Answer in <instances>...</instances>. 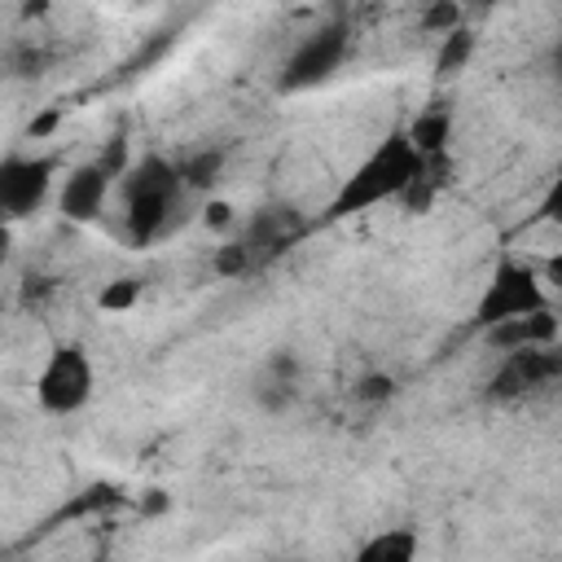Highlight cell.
I'll return each mask as SVG.
<instances>
[{"label":"cell","instance_id":"6da1fadb","mask_svg":"<svg viewBox=\"0 0 562 562\" xmlns=\"http://www.w3.org/2000/svg\"><path fill=\"white\" fill-rule=\"evenodd\" d=\"M426 162L430 158H422V149L408 140V132H391L338 184V193L329 202V220H347V215H360L386 198H404V189L426 171Z\"/></svg>","mask_w":562,"mask_h":562},{"label":"cell","instance_id":"7a4b0ae2","mask_svg":"<svg viewBox=\"0 0 562 562\" xmlns=\"http://www.w3.org/2000/svg\"><path fill=\"white\" fill-rule=\"evenodd\" d=\"M184 180H180V167L149 154L140 158L132 171H127V184H123V215H127V237L136 246H149L167 220H171V206L180 198Z\"/></svg>","mask_w":562,"mask_h":562},{"label":"cell","instance_id":"3957f363","mask_svg":"<svg viewBox=\"0 0 562 562\" xmlns=\"http://www.w3.org/2000/svg\"><path fill=\"white\" fill-rule=\"evenodd\" d=\"M35 400L53 417H70L92 400V360L79 342H57L35 373Z\"/></svg>","mask_w":562,"mask_h":562},{"label":"cell","instance_id":"277c9868","mask_svg":"<svg viewBox=\"0 0 562 562\" xmlns=\"http://www.w3.org/2000/svg\"><path fill=\"white\" fill-rule=\"evenodd\" d=\"M347 48H351V26H347V18H334V22L316 26V31L290 53V61L281 66V92H303V88L325 83V79L342 66Z\"/></svg>","mask_w":562,"mask_h":562},{"label":"cell","instance_id":"5b68a950","mask_svg":"<svg viewBox=\"0 0 562 562\" xmlns=\"http://www.w3.org/2000/svg\"><path fill=\"white\" fill-rule=\"evenodd\" d=\"M544 307V290H540V277L531 263H518V259H501L487 290L479 294V307H474V321L487 329L496 321H509V316H527Z\"/></svg>","mask_w":562,"mask_h":562},{"label":"cell","instance_id":"8992f818","mask_svg":"<svg viewBox=\"0 0 562 562\" xmlns=\"http://www.w3.org/2000/svg\"><path fill=\"white\" fill-rule=\"evenodd\" d=\"M562 378V347L553 342H536V347H514L505 351L501 369L492 373L487 391L492 400H518L527 391H540V386H553Z\"/></svg>","mask_w":562,"mask_h":562},{"label":"cell","instance_id":"52a82bcc","mask_svg":"<svg viewBox=\"0 0 562 562\" xmlns=\"http://www.w3.org/2000/svg\"><path fill=\"white\" fill-rule=\"evenodd\" d=\"M53 184V158H35V154H9L0 162V206L9 220H22L31 211L44 206Z\"/></svg>","mask_w":562,"mask_h":562},{"label":"cell","instance_id":"ba28073f","mask_svg":"<svg viewBox=\"0 0 562 562\" xmlns=\"http://www.w3.org/2000/svg\"><path fill=\"white\" fill-rule=\"evenodd\" d=\"M110 180H114V171H110L105 162H83V167H75V171L66 176L61 193H57L61 215H66L70 224H88V220H97L101 206H105Z\"/></svg>","mask_w":562,"mask_h":562},{"label":"cell","instance_id":"9c48e42d","mask_svg":"<svg viewBox=\"0 0 562 562\" xmlns=\"http://www.w3.org/2000/svg\"><path fill=\"white\" fill-rule=\"evenodd\" d=\"M558 338V316L549 307H536L527 316H509L487 325V342L496 351H514V347H536V342H553Z\"/></svg>","mask_w":562,"mask_h":562},{"label":"cell","instance_id":"30bf717a","mask_svg":"<svg viewBox=\"0 0 562 562\" xmlns=\"http://www.w3.org/2000/svg\"><path fill=\"white\" fill-rule=\"evenodd\" d=\"M294 395H299V356L294 351H277L268 360L259 386H255V400H259L263 413H285L294 404Z\"/></svg>","mask_w":562,"mask_h":562},{"label":"cell","instance_id":"8fae6325","mask_svg":"<svg viewBox=\"0 0 562 562\" xmlns=\"http://www.w3.org/2000/svg\"><path fill=\"white\" fill-rule=\"evenodd\" d=\"M413 553H417V531L413 527H386V531H378L360 544L364 562H408Z\"/></svg>","mask_w":562,"mask_h":562},{"label":"cell","instance_id":"7c38bea8","mask_svg":"<svg viewBox=\"0 0 562 562\" xmlns=\"http://www.w3.org/2000/svg\"><path fill=\"white\" fill-rule=\"evenodd\" d=\"M404 132H408V140L422 149V158H435V154H443V145H448L452 114H448V110H422Z\"/></svg>","mask_w":562,"mask_h":562},{"label":"cell","instance_id":"4fadbf2b","mask_svg":"<svg viewBox=\"0 0 562 562\" xmlns=\"http://www.w3.org/2000/svg\"><path fill=\"white\" fill-rule=\"evenodd\" d=\"M176 167H180L184 189H211L220 180V171H224V149H198Z\"/></svg>","mask_w":562,"mask_h":562},{"label":"cell","instance_id":"5bb4252c","mask_svg":"<svg viewBox=\"0 0 562 562\" xmlns=\"http://www.w3.org/2000/svg\"><path fill=\"white\" fill-rule=\"evenodd\" d=\"M470 53H474V31H470V26H457V31L443 35V44H439V53H435V70H439V75H457V70L470 61Z\"/></svg>","mask_w":562,"mask_h":562},{"label":"cell","instance_id":"9a60e30c","mask_svg":"<svg viewBox=\"0 0 562 562\" xmlns=\"http://www.w3.org/2000/svg\"><path fill=\"white\" fill-rule=\"evenodd\" d=\"M250 268H255V255H250V246L241 237H233V241H224L215 250V272L220 277H246Z\"/></svg>","mask_w":562,"mask_h":562},{"label":"cell","instance_id":"2e32d148","mask_svg":"<svg viewBox=\"0 0 562 562\" xmlns=\"http://www.w3.org/2000/svg\"><path fill=\"white\" fill-rule=\"evenodd\" d=\"M422 26H426V31H439V35L465 26V22H461V4H457V0H435V4L422 13Z\"/></svg>","mask_w":562,"mask_h":562},{"label":"cell","instance_id":"e0dca14e","mask_svg":"<svg viewBox=\"0 0 562 562\" xmlns=\"http://www.w3.org/2000/svg\"><path fill=\"white\" fill-rule=\"evenodd\" d=\"M136 299H140V281H132V277L110 281V285L101 290V307H105V312H127Z\"/></svg>","mask_w":562,"mask_h":562},{"label":"cell","instance_id":"ac0fdd59","mask_svg":"<svg viewBox=\"0 0 562 562\" xmlns=\"http://www.w3.org/2000/svg\"><path fill=\"white\" fill-rule=\"evenodd\" d=\"M391 391H395L391 373H364L356 382V400H364V404H382V400H391Z\"/></svg>","mask_w":562,"mask_h":562},{"label":"cell","instance_id":"d6986e66","mask_svg":"<svg viewBox=\"0 0 562 562\" xmlns=\"http://www.w3.org/2000/svg\"><path fill=\"white\" fill-rule=\"evenodd\" d=\"M540 215H544V220H562V171H558V180L549 184V193H544V202H540Z\"/></svg>","mask_w":562,"mask_h":562},{"label":"cell","instance_id":"ffe728a7","mask_svg":"<svg viewBox=\"0 0 562 562\" xmlns=\"http://www.w3.org/2000/svg\"><path fill=\"white\" fill-rule=\"evenodd\" d=\"M206 224H211V228H228V224H233V206H228V202H211V206H206Z\"/></svg>","mask_w":562,"mask_h":562},{"label":"cell","instance_id":"44dd1931","mask_svg":"<svg viewBox=\"0 0 562 562\" xmlns=\"http://www.w3.org/2000/svg\"><path fill=\"white\" fill-rule=\"evenodd\" d=\"M53 123H57V114H44V119H35V123H31V136H44V132H53Z\"/></svg>","mask_w":562,"mask_h":562},{"label":"cell","instance_id":"7402d4cb","mask_svg":"<svg viewBox=\"0 0 562 562\" xmlns=\"http://www.w3.org/2000/svg\"><path fill=\"white\" fill-rule=\"evenodd\" d=\"M544 272H549V281H558V285H562V255H553V259H549V268H544Z\"/></svg>","mask_w":562,"mask_h":562},{"label":"cell","instance_id":"603a6c76","mask_svg":"<svg viewBox=\"0 0 562 562\" xmlns=\"http://www.w3.org/2000/svg\"><path fill=\"white\" fill-rule=\"evenodd\" d=\"M474 4H496V0H474Z\"/></svg>","mask_w":562,"mask_h":562},{"label":"cell","instance_id":"cb8c5ba5","mask_svg":"<svg viewBox=\"0 0 562 562\" xmlns=\"http://www.w3.org/2000/svg\"><path fill=\"white\" fill-rule=\"evenodd\" d=\"M558 66H562V53H558Z\"/></svg>","mask_w":562,"mask_h":562}]
</instances>
